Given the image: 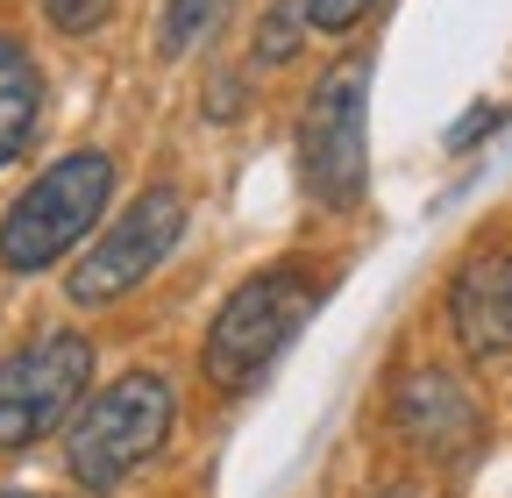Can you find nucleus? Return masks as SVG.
<instances>
[{
	"label": "nucleus",
	"mask_w": 512,
	"mask_h": 498,
	"mask_svg": "<svg viewBox=\"0 0 512 498\" xmlns=\"http://www.w3.org/2000/svg\"><path fill=\"white\" fill-rule=\"evenodd\" d=\"M178 235H185V200L171 193V185H150V193L72 264V299L79 306H114L121 292H136L171 257Z\"/></svg>",
	"instance_id": "6"
},
{
	"label": "nucleus",
	"mask_w": 512,
	"mask_h": 498,
	"mask_svg": "<svg viewBox=\"0 0 512 498\" xmlns=\"http://www.w3.org/2000/svg\"><path fill=\"white\" fill-rule=\"evenodd\" d=\"M93 385V342L86 335H36L29 349H15L0 363V449H29L50 427H64L79 413Z\"/></svg>",
	"instance_id": "5"
},
{
	"label": "nucleus",
	"mask_w": 512,
	"mask_h": 498,
	"mask_svg": "<svg viewBox=\"0 0 512 498\" xmlns=\"http://www.w3.org/2000/svg\"><path fill=\"white\" fill-rule=\"evenodd\" d=\"M0 498H36V491H0Z\"/></svg>",
	"instance_id": "15"
},
{
	"label": "nucleus",
	"mask_w": 512,
	"mask_h": 498,
	"mask_svg": "<svg viewBox=\"0 0 512 498\" xmlns=\"http://www.w3.org/2000/svg\"><path fill=\"white\" fill-rule=\"evenodd\" d=\"M313 299H320V292H313L306 271H256L249 285H235L228 306L214 314V328H207V349H200L207 378H214L221 392H249V385L278 363V349L306 328Z\"/></svg>",
	"instance_id": "3"
},
{
	"label": "nucleus",
	"mask_w": 512,
	"mask_h": 498,
	"mask_svg": "<svg viewBox=\"0 0 512 498\" xmlns=\"http://www.w3.org/2000/svg\"><path fill=\"white\" fill-rule=\"evenodd\" d=\"M491 121H498V107H477L470 121H456V136H448V143H456V150H470V143H484V129H491Z\"/></svg>",
	"instance_id": "14"
},
{
	"label": "nucleus",
	"mask_w": 512,
	"mask_h": 498,
	"mask_svg": "<svg viewBox=\"0 0 512 498\" xmlns=\"http://www.w3.org/2000/svg\"><path fill=\"white\" fill-rule=\"evenodd\" d=\"M448 306H456V335L470 356H505L512 349V249H484L477 264H463Z\"/></svg>",
	"instance_id": "7"
},
{
	"label": "nucleus",
	"mask_w": 512,
	"mask_h": 498,
	"mask_svg": "<svg viewBox=\"0 0 512 498\" xmlns=\"http://www.w3.org/2000/svg\"><path fill=\"white\" fill-rule=\"evenodd\" d=\"M363 121H370V65L349 57V65H335L313 86V100L299 114V178L320 207H356L363 200V178H370Z\"/></svg>",
	"instance_id": "4"
},
{
	"label": "nucleus",
	"mask_w": 512,
	"mask_h": 498,
	"mask_svg": "<svg viewBox=\"0 0 512 498\" xmlns=\"http://www.w3.org/2000/svg\"><path fill=\"white\" fill-rule=\"evenodd\" d=\"M228 15V0H164V29H157V50L164 57H185L214 22Z\"/></svg>",
	"instance_id": "10"
},
{
	"label": "nucleus",
	"mask_w": 512,
	"mask_h": 498,
	"mask_svg": "<svg viewBox=\"0 0 512 498\" xmlns=\"http://www.w3.org/2000/svg\"><path fill=\"white\" fill-rule=\"evenodd\" d=\"M107 193H114V164L100 150L57 157L8 207V221H0V264L8 271H50L64 249H79L93 235V221L107 214Z\"/></svg>",
	"instance_id": "2"
},
{
	"label": "nucleus",
	"mask_w": 512,
	"mask_h": 498,
	"mask_svg": "<svg viewBox=\"0 0 512 498\" xmlns=\"http://www.w3.org/2000/svg\"><path fill=\"white\" fill-rule=\"evenodd\" d=\"M363 15H370V0H306V29H328V36L356 29Z\"/></svg>",
	"instance_id": "13"
},
{
	"label": "nucleus",
	"mask_w": 512,
	"mask_h": 498,
	"mask_svg": "<svg viewBox=\"0 0 512 498\" xmlns=\"http://www.w3.org/2000/svg\"><path fill=\"white\" fill-rule=\"evenodd\" d=\"M299 22H306V0H278V8L264 15V29H256V57L285 65V57L299 50Z\"/></svg>",
	"instance_id": "11"
},
{
	"label": "nucleus",
	"mask_w": 512,
	"mask_h": 498,
	"mask_svg": "<svg viewBox=\"0 0 512 498\" xmlns=\"http://www.w3.org/2000/svg\"><path fill=\"white\" fill-rule=\"evenodd\" d=\"M36 107H43V86H36V65H29V50L0 36V171H8L29 136H36Z\"/></svg>",
	"instance_id": "9"
},
{
	"label": "nucleus",
	"mask_w": 512,
	"mask_h": 498,
	"mask_svg": "<svg viewBox=\"0 0 512 498\" xmlns=\"http://www.w3.org/2000/svg\"><path fill=\"white\" fill-rule=\"evenodd\" d=\"M399 427L413 434V442L456 456L470 434H477V406H470V392L448 378V370H413L406 392H399Z\"/></svg>",
	"instance_id": "8"
},
{
	"label": "nucleus",
	"mask_w": 512,
	"mask_h": 498,
	"mask_svg": "<svg viewBox=\"0 0 512 498\" xmlns=\"http://www.w3.org/2000/svg\"><path fill=\"white\" fill-rule=\"evenodd\" d=\"M178 420V392L157 370H128L114 378L100 399H86V413L64 434V470H72L79 491H121L136 477Z\"/></svg>",
	"instance_id": "1"
},
{
	"label": "nucleus",
	"mask_w": 512,
	"mask_h": 498,
	"mask_svg": "<svg viewBox=\"0 0 512 498\" xmlns=\"http://www.w3.org/2000/svg\"><path fill=\"white\" fill-rule=\"evenodd\" d=\"M107 8H114V0H43L50 29H64V36H86V29H100V22H107Z\"/></svg>",
	"instance_id": "12"
}]
</instances>
